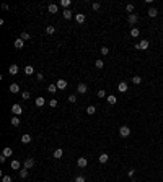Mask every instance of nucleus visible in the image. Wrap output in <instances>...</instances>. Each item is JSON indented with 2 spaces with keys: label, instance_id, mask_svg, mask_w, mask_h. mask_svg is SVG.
Wrapping results in <instances>:
<instances>
[{
  "label": "nucleus",
  "instance_id": "obj_40",
  "mask_svg": "<svg viewBox=\"0 0 163 182\" xmlns=\"http://www.w3.org/2000/svg\"><path fill=\"white\" fill-rule=\"evenodd\" d=\"M2 182H13V179H11L10 176H3V177H2Z\"/></svg>",
  "mask_w": 163,
  "mask_h": 182
},
{
  "label": "nucleus",
  "instance_id": "obj_10",
  "mask_svg": "<svg viewBox=\"0 0 163 182\" xmlns=\"http://www.w3.org/2000/svg\"><path fill=\"white\" fill-rule=\"evenodd\" d=\"M18 70H20V68H18V65H15V64H11V65L8 67V73H10V75H16Z\"/></svg>",
  "mask_w": 163,
  "mask_h": 182
},
{
  "label": "nucleus",
  "instance_id": "obj_17",
  "mask_svg": "<svg viewBox=\"0 0 163 182\" xmlns=\"http://www.w3.org/2000/svg\"><path fill=\"white\" fill-rule=\"evenodd\" d=\"M62 155H64V151H62V148H57L56 151H54V158H56V159H60V158H62Z\"/></svg>",
  "mask_w": 163,
  "mask_h": 182
},
{
  "label": "nucleus",
  "instance_id": "obj_4",
  "mask_svg": "<svg viewBox=\"0 0 163 182\" xmlns=\"http://www.w3.org/2000/svg\"><path fill=\"white\" fill-rule=\"evenodd\" d=\"M56 86H57V89H60V91H62V89H65V88H67V81H65V80H62V78H59V80L56 81Z\"/></svg>",
  "mask_w": 163,
  "mask_h": 182
},
{
  "label": "nucleus",
  "instance_id": "obj_18",
  "mask_svg": "<svg viewBox=\"0 0 163 182\" xmlns=\"http://www.w3.org/2000/svg\"><path fill=\"white\" fill-rule=\"evenodd\" d=\"M131 36H132V38H139V36H140V29H139V28H132L131 29Z\"/></svg>",
  "mask_w": 163,
  "mask_h": 182
},
{
  "label": "nucleus",
  "instance_id": "obj_23",
  "mask_svg": "<svg viewBox=\"0 0 163 182\" xmlns=\"http://www.w3.org/2000/svg\"><path fill=\"white\" fill-rule=\"evenodd\" d=\"M106 99H108V102H109V104H116V102H118V98H116L114 94H109Z\"/></svg>",
  "mask_w": 163,
  "mask_h": 182
},
{
  "label": "nucleus",
  "instance_id": "obj_22",
  "mask_svg": "<svg viewBox=\"0 0 163 182\" xmlns=\"http://www.w3.org/2000/svg\"><path fill=\"white\" fill-rule=\"evenodd\" d=\"M2 155L8 158V156H11V155H13V150H11L10 146H7V148H3V153H2Z\"/></svg>",
  "mask_w": 163,
  "mask_h": 182
},
{
  "label": "nucleus",
  "instance_id": "obj_41",
  "mask_svg": "<svg viewBox=\"0 0 163 182\" xmlns=\"http://www.w3.org/2000/svg\"><path fill=\"white\" fill-rule=\"evenodd\" d=\"M69 101H70V102H77V96H75V94H70V96H69Z\"/></svg>",
  "mask_w": 163,
  "mask_h": 182
},
{
  "label": "nucleus",
  "instance_id": "obj_1",
  "mask_svg": "<svg viewBox=\"0 0 163 182\" xmlns=\"http://www.w3.org/2000/svg\"><path fill=\"white\" fill-rule=\"evenodd\" d=\"M119 135L122 137V138H127V137L131 135V129H129L127 125H122V127L119 129Z\"/></svg>",
  "mask_w": 163,
  "mask_h": 182
},
{
  "label": "nucleus",
  "instance_id": "obj_43",
  "mask_svg": "<svg viewBox=\"0 0 163 182\" xmlns=\"http://www.w3.org/2000/svg\"><path fill=\"white\" fill-rule=\"evenodd\" d=\"M36 80H39V81L44 80V75H43V73H38V75H36Z\"/></svg>",
  "mask_w": 163,
  "mask_h": 182
},
{
  "label": "nucleus",
  "instance_id": "obj_36",
  "mask_svg": "<svg viewBox=\"0 0 163 182\" xmlns=\"http://www.w3.org/2000/svg\"><path fill=\"white\" fill-rule=\"evenodd\" d=\"M96 96H98V98H106V91L105 89H100L98 93H96Z\"/></svg>",
  "mask_w": 163,
  "mask_h": 182
},
{
  "label": "nucleus",
  "instance_id": "obj_44",
  "mask_svg": "<svg viewBox=\"0 0 163 182\" xmlns=\"http://www.w3.org/2000/svg\"><path fill=\"white\" fill-rule=\"evenodd\" d=\"M92 7H93V10H100V7H101V5H100L98 2H96V3H93V5H92Z\"/></svg>",
  "mask_w": 163,
  "mask_h": 182
},
{
  "label": "nucleus",
  "instance_id": "obj_13",
  "mask_svg": "<svg viewBox=\"0 0 163 182\" xmlns=\"http://www.w3.org/2000/svg\"><path fill=\"white\" fill-rule=\"evenodd\" d=\"M47 10H49V13H57V11H59V5L51 3L49 7H47Z\"/></svg>",
  "mask_w": 163,
  "mask_h": 182
},
{
  "label": "nucleus",
  "instance_id": "obj_7",
  "mask_svg": "<svg viewBox=\"0 0 163 182\" xmlns=\"http://www.w3.org/2000/svg\"><path fill=\"white\" fill-rule=\"evenodd\" d=\"M77 91H78V93H80V94H85L87 91H88V86H87L85 83H80V85H78V86H77Z\"/></svg>",
  "mask_w": 163,
  "mask_h": 182
},
{
  "label": "nucleus",
  "instance_id": "obj_30",
  "mask_svg": "<svg viewBox=\"0 0 163 182\" xmlns=\"http://www.w3.org/2000/svg\"><path fill=\"white\" fill-rule=\"evenodd\" d=\"M47 91H49V93H57V86H56V85H49V86H47Z\"/></svg>",
  "mask_w": 163,
  "mask_h": 182
},
{
  "label": "nucleus",
  "instance_id": "obj_24",
  "mask_svg": "<svg viewBox=\"0 0 163 182\" xmlns=\"http://www.w3.org/2000/svg\"><path fill=\"white\" fill-rule=\"evenodd\" d=\"M29 142H31V135H28V133L21 135V143H29Z\"/></svg>",
  "mask_w": 163,
  "mask_h": 182
},
{
  "label": "nucleus",
  "instance_id": "obj_45",
  "mask_svg": "<svg viewBox=\"0 0 163 182\" xmlns=\"http://www.w3.org/2000/svg\"><path fill=\"white\" fill-rule=\"evenodd\" d=\"M134 174H135V169H129V172H127V176H129V177H132Z\"/></svg>",
  "mask_w": 163,
  "mask_h": 182
},
{
  "label": "nucleus",
  "instance_id": "obj_42",
  "mask_svg": "<svg viewBox=\"0 0 163 182\" xmlns=\"http://www.w3.org/2000/svg\"><path fill=\"white\" fill-rule=\"evenodd\" d=\"M49 106H51V107H56V106H57V99H51V101H49Z\"/></svg>",
  "mask_w": 163,
  "mask_h": 182
},
{
  "label": "nucleus",
  "instance_id": "obj_14",
  "mask_svg": "<svg viewBox=\"0 0 163 182\" xmlns=\"http://www.w3.org/2000/svg\"><path fill=\"white\" fill-rule=\"evenodd\" d=\"M108 159H109V156H108V155H106V153H101V155H100V156H98V161H100V163H101V164H105V163H106V161H108Z\"/></svg>",
  "mask_w": 163,
  "mask_h": 182
},
{
  "label": "nucleus",
  "instance_id": "obj_26",
  "mask_svg": "<svg viewBox=\"0 0 163 182\" xmlns=\"http://www.w3.org/2000/svg\"><path fill=\"white\" fill-rule=\"evenodd\" d=\"M10 122H11V125H13V127H18V125H20V117H11Z\"/></svg>",
  "mask_w": 163,
  "mask_h": 182
},
{
  "label": "nucleus",
  "instance_id": "obj_3",
  "mask_svg": "<svg viewBox=\"0 0 163 182\" xmlns=\"http://www.w3.org/2000/svg\"><path fill=\"white\" fill-rule=\"evenodd\" d=\"M127 23H129V25H137V23H139V15L131 13V15L127 16Z\"/></svg>",
  "mask_w": 163,
  "mask_h": 182
},
{
  "label": "nucleus",
  "instance_id": "obj_11",
  "mask_svg": "<svg viewBox=\"0 0 163 182\" xmlns=\"http://www.w3.org/2000/svg\"><path fill=\"white\" fill-rule=\"evenodd\" d=\"M118 89L121 91V93H127V83H126V81H121V83L118 85Z\"/></svg>",
  "mask_w": 163,
  "mask_h": 182
},
{
  "label": "nucleus",
  "instance_id": "obj_28",
  "mask_svg": "<svg viewBox=\"0 0 163 182\" xmlns=\"http://www.w3.org/2000/svg\"><path fill=\"white\" fill-rule=\"evenodd\" d=\"M20 177H21V179H26V177H28V169H25V167L20 169Z\"/></svg>",
  "mask_w": 163,
  "mask_h": 182
},
{
  "label": "nucleus",
  "instance_id": "obj_46",
  "mask_svg": "<svg viewBox=\"0 0 163 182\" xmlns=\"http://www.w3.org/2000/svg\"><path fill=\"white\" fill-rule=\"evenodd\" d=\"M5 161H7V156L2 155V156H0V163H5Z\"/></svg>",
  "mask_w": 163,
  "mask_h": 182
},
{
  "label": "nucleus",
  "instance_id": "obj_2",
  "mask_svg": "<svg viewBox=\"0 0 163 182\" xmlns=\"http://www.w3.org/2000/svg\"><path fill=\"white\" fill-rule=\"evenodd\" d=\"M148 46H150V42L147 41V39H142L139 44H135V49H142V51H145V49H148Z\"/></svg>",
  "mask_w": 163,
  "mask_h": 182
},
{
  "label": "nucleus",
  "instance_id": "obj_32",
  "mask_svg": "<svg viewBox=\"0 0 163 182\" xmlns=\"http://www.w3.org/2000/svg\"><path fill=\"white\" fill-rule=\"evenodd\" d=\"M95 67H96V68H103V67H105V62H103V60H96V62H95Z\"/></svg>",
  "mask_w": 163,
  "mask_h": 182
},
{
  "label": "nucleus",
  "instance_id": "obj_25",
  "mask_svg": "<svg viewBox=\"0 0 163 182\" xmlns=\"http://www.w3.org/2000/svg\"><path fill=\"white\" fill-rule=\"evenodd\" d=\"M33 72H34V67H33V65H26V67H25V73H26V75H31Z\"/></svg>",
  "mask_w": 163,
  "mask_h": 182
},
{
  "label": "nucleus",
  "instance_id": "obj_5",
  "mask_svg": "<svg viewBox=\"0 0 163 182\" xmlns=\"http://www.w3.org/2000/svg\"><path fill=\"white\" fill-rule=\"evenodd\" d=\"M11 112H13L15 116H20V114H23V107L20 104H13L11 106Z\"/></svg>",
  "mask_w": 163,
  "mask_h": 182
},
{
  "label": "nucleus",
  "instance_id": "obj_20",
  "mask_svg": "<svg viewBox=\"0 0 163 182\" xmlns=\"http://www.w3.org/2000/svg\"><path fill=\"white\" fill-rule=\"evenodd\" d=\"M18 91H20V86H18L16 83H11V85H10V93L15 94V93H18Z\"/></svg>",
  "mask_w": 163,
  "mask_h": 182
},
{
  "label": "nucleus",
  "instance_id": "obj_39",
  "mask_svg": "<svg viewBox=\"0 0 163 182\" xmlns=\"http://www.w3.org/2000/svg\"><path fill=\"white\" fill-rule=\"evenodd\" d=\"M109 54V49L108 47H101V55H108Z\"/></svg>",
  "mask_w": 163,
  "mask_h": 182
},
{
  "label": "nucleus",
  "instance_id": "obj_15",
  "mask_svg": "<svg viewBox=\"0 0 163 182\" xmlns=\"http://www.w3.org/2000/svg\"><path fill=\"white\" fill-rule=\"evenodd\" d=\"M10 166H11V169H16V171H20V169H21V164H20V161H18V159H13Z\"/></svg>",
  "mask_w": 163,
  "mask_h": 182
},
{
  "label": "nucleus",
  "instance_id": "obj_21",
  "mask_svg": "<svg viewBox=\"0 0 163 182\" xmlns=\"http://www.w3.org/2000/svg\"><path fill=\"white\" fill-rule=\"evenodd\" d=\"M70 3H72L70 0H60V2H59V5H60V7H64L65 10H67V8L70 7Z\"/></svg>",
  "mask_w": 163,
  "mask_h": 182
},
{
  "label": "nucleus",
  "instance_id": "obj_9",
  "mask_svg": "<svg viewBox=\"0 0 163 182\" xmlns=\"http://www.w3.org/2000/svg\"><path fill=\"white\" fill-rule=\"evenodd\" d=\"M77 164H78V167H87L88 166V159L87 158H78Z\"/></svg>",
  "mask_w": 163,
  "mask_h": 182
},
{
  "label": "nucleus",
  "instance_id": "obj_27",
  "mask_svg": "<svg viewBox=\"0 0 163 182\" xmlns=\"http://www.w3.org/2000/svg\"><path fill=\"white\" fill-rule=\"evenodd\" d=\"M95 112H96V107L95 106H88L87 107V114H88V116H93Z\"/></svg>",
  "mask_w": 163,
  "mask_h": 182
},
{
  "label": "nucleus",
  "instance_id": "obj_16",
  "mask_svg": "<svg viewBox=\"0 0 163 182\" xmlns=\"http://www.w3.org/2000/svg\"><path fill=\"white\" fill-rule=\"evenodd\" d=\"M46 104V99L43 98V96H39V98H36V106H38V107H43Z\"/></svg>",
  "mask_w": 163,
  "mask_h": 182
},
{
  "label": "nucleus",
  "instance_id": "obj_35",
  "mask_svg": "<svg viewBox=\"0 0 163 182\" xmlns=\"http://www.w3.org/2000/svg\"><path fill=\"white\" fill-rule=\"evenodd\" d=\"M46 33L47 34H54V33H56V28H54V26H47L46 28Z\"/></svg>",
  "mask_w": 163,
  "mask_h": 182
},
{
  "label": "nucleus",
  "instance_id": "obj_38",
  "mask_svg": "<svg viewBox=\"0 0 163 182\" xmlns=\"http://www.w3.org/2000/svg\"><path fill=\"white\" fill-rule=\"evenodd\" d=\"M74 182H87V180H85V177H83V176H77V177L74 179Z\"/></svg>",
  "mask_w": 163,
  "mask_h": 182
},
{
  "label": "nucleus",
  "instance_id": "obj_31",
  "mask_svg": "<svg viewBox=\"0 0 163 182\" xmlns=\"http://www.w3.org/2000/svg\"><path fill=\"white\" fill-rule=\"evenodd\" d=\"M132 83H135V85H140L142 83V78L139 76V75H135V76H132Z\"/></svg>",
  "mask_w": 163,
  "mask_h": 182
},
{
  "label": "nucleus",
  "instance_id": "obj_33",
  "mask_svg": "<svg viewBox=\"0 0 163 182\" xmlns=\"http://www.w3.org/2000/svg\"><path fill=\"white\" fill-rule=\"evenodd\" d=\"M21 98H23V99H29V98H31V93H29V91H23V93H21Z\"/></svg>",
  "mask_w": 163,
  "mask_h": 182
},
{
  "label": "nucleus",
  "instance_id": "obj_37",
  "mask_svg": "<svg viewBox=\"0 0 163 182\" xmlns=\"http://www.w3.org/2000/svg\"><path fill=\"white\" fill-rule=\"evenodd\" d=\"M20 39H23V41H26V39H29V34H28L26 31H23V33H21V36H20Z\"/></svg>",
  "mask_w": 163,
  "mask_h": 182
},
{
  "label": "nucleus",
  "instance_id": "obj_8",
  "mask_svg": "<svg viewBox=\"0 0 163 182\" xmlns=\"http://www.w3.org/2000/svg\"><path fill=\"white\" fill-rule=\"evenodd\" d=\"M85 20H87V16L83 15V13H77V15H75V21L78 23V25H82V23H85Z\"/></svg>",
  "mask_w": 163,
  "mask_h": 182
},
{
  "label": "nucleus",
  "instance_id": "obj_19",
  "mask_svg": "<svg viewBox=\"0 0 163 182\" xmlns=\"http://www.w3.org/2000/svg\"><path fill=\"white\" fill-rule=\"evenodd\" d=\"M23 46H25V41L23 39H15V47L16 49H23Z\"/></svg>",
  "mask_w": 163,
  "mask_h": 182
},
{
  "label": "nucleus",
  "instance_id": "obj_34",
  "mask_svg": "<svg viewBox=\"0 0 163 182\" xmlns=\"http://www.w3.org/2000/svg\"><path fill=\"white\" fill-rule=\"evenodd\" d=\"M126 11H127V13L131 15V13H132V11H134V5H132V3H129V5H126Z\"/></svg>",
  "mask_w": 163,
  "mask_h": 182
},
{
  "label": "nucleus",
  "instance_id": "obj_6",
  "mask_svg": "<svg viewBox=\"0 0 163 182\" xmlns=\"http://www.w3.org/2000/svg\"><path fill=\"white\" fill-rule=\"evenodd\" d=\"M33 166H34V159H33V158H28V159L23 163V167H25V169H31Z\"/></svg>",
  "mask_w": 163,
  "mask_h": 182
},
{
  "label": "nucleus",
  "instance_id": "obj_47",
  "mask_svg": "<svg viewBox=\"0 0 163 182\" xmlns=\"http://www.w3.org/2000/svg\"><path fill=\"white\" fill-rule=\"evenodd\" d=\"M161 182H163V180H161Z\"/></svg>",
  "mask_w": 163,
  "mask_h": 182
},
{
  "label": "nucleus",
  "instance_id": "obj_29",
  "mask_svg": "<svg viewBox=\"0 0 163 182\" xmlns=\"http://www.w3.org/2000/svg\"><path fill=\"white\" fill-rule=\"evenodd\" d=\"M157 15H158V11H157V8H150V10H148V16H150V18H155Z\"/></svg>",
  "mask_w": 163,
  "mask_h": 182
},
{
  "label": "nucleus",
  "instance_id": "obj_12",
  "mask_svg": "<svg viewBox=\"0 0 163 182\" xmlns=\"http://www.w3.org/2000/svg\"><path fill=\"white\" fill-rule=\"evenodd\" d=\"M62 15H64V18H65V20H70V18L74 16V11L67 8V10H64V11H62Z\"/></svg>",
  "mask_w": 163,
  "mask_h": 182
}]
</instances>
